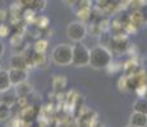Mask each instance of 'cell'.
<instances>
[{
    "mask_svg": "<svg viewBox=\"0 0 147 127\" xmlns=\"http://www.w3.org/2000/svg\"><path fill=\"white\" fill-rule=\"evenodd\" d=\"M9 117H10V107L1 103L0 104V121H5Z\"/></svg>",
    "mask_w": 147,
    "mask_h": 127,
    "instance_id": "d6986e66",
    "label": "cell"
},
{
    "mask_svg": "<svg viewBox=\"0 0 147 127\" xmlns=\"http://www.w3.org/2000/svg\"><path fill=\"white\" fill-rule=\"evenodd\" d=\"M96 1H97L98 7L102 8V9H106L111 5V0H96Z\"/></svg>",
    "mask_w": 147,
    "mask_h": 127,
    "instance_id": "4316f807",
    "label": "cell"
},
{
    "mask_svg": "<svg viewBox=\"0 0 147 127\" xmlns=\"http://www.w3.org/2000/svg\"><path fill=\"white\" fill-rule=\"evenodd\" d=\"M38 113H40V108L36 104H30V106L21 108L19 120L23 121V122H33L38 117Z\"/></svg>",
    "mask_w": 147,
    "mask_h": 127,
    "instance_id": "5b68a950",
    "label": "cell"
},
{
    "mask_svg": "<svg viewBox=\"0 0 147 127\" xmlns=\"http://www.w3.org/2000/svg\"><path fill=\"white\" fill-rule=\"evenodd\" d=\"M18 102V98L14 97V95H9V94H4L1 97V103L7 104L8 107H10L12 108L13 106H16V103Z\"/></svg>",
    "mask_w": 147,
    "mask_h": 127,
    "instance_id": "ac0fdd59",
    "label": "cell"
},
{
    "mask_svg": "<svg viewBox=\"0 0 147 127\" xmlns=\"http://www.w3.org/2000/svg\"><path fill=\"white\" fill-rule=\"evenodd\" d=\"M0 104H1V98H0Z\"/></svg>",
    "mask_w": 147,
    "mask_h": 127,
    "instance_id": "d590c367",
    "label": "cell"
},
{
    "mask_svg": "<svg viewBox=\"0 0 147 127\" xmlns=\"http://www.w3.org/2000/svg\"><path fill=\"white\" fill-rule=\"evenodd\" d=\"M119 88L120 89H128L127 88V76H123V78L119 80Z\"/></svg>",
    "mask_w": 147,
    "mask_h": 127,
    "instance_id": "83f0119b",
    "label": "cell"
},
{
    "mask_svg": "<svg viewBox=\"0 0 147 127\" xmlns=\"http://www.w3.org/2000/svg\"><path fill=\"white\" fill-rule=\"evenodd\" d=\"M131 125H134L138 127H146L147 126V114L133 111V113L131 114Z\"/></svg>",
    "mask_w": 147,
    "mask_h": 127,
    "instance_id": "9c48e42d",
    "label": "cell"
},
{
    "mask_svg": "<svg viewBox=\"0 0 147 127\" xmlns=\"http://www.w3.org/2000/svg\"><path fill=\"white\" fill-rule=\"evenodd\" d=\"M113 61L111 52L105 46H96L90 51V63L94 69H106Z\"/></svg>",
    "mask_w": 147,
    "mask_h": 127,
    "instance_id": "6da1fadb",
    "label": "cell"
},
{
    "mask_svg": "<svg viewBox=\"0 0 147 127\" xmlns=\"http://www.w3.org/2000/svg\"><path fill=\"white\" fill-rule=\"evenodd\" d=\"M33 50H35L36 52L44 53L45 51L47 50V41H45V39H38L35 43V46H33Z\"/></svg>",
    "mask_w": 147,
    "mask_h": 127,
    "instance_id": "ffe728a7",
    "label": "cell"
},
{
    "mask_svg": "<svg viewBox=\"0 0 147 127\" xmlns=\"http://www.w3.org/2000/svg\"><path fill=\"white\" fill-rule=\"evenodd\" d=\"M138 1H141V3L143 4V3H146V0H138Z\"/></svg>",
    "mask_w": 147,
    "mask_h": 127,
    "instance_id": "836d02e7",
    "label": "cell"
},
{
    "mask_svg": "<svg viewBox=\"0 0 147 127\" xmlns=\"http://www.w3.org/2000/svg\"><path fill=\"white\" fill-rule=\"evenodd\" d=\"M9 35V28L5 24H0V37H8Z\"/></svg>",
    "mask_w": 147,
    "mask_h": 127,
    "instance_id": "484cf974",
    "label": "cell"
},
{
    "mask_svg": "<svg viewBox=\"0 0 147 127\" xmlns=\"http://www.w3.org/2000/svg\"><path fill=\"white\" fill-rule=\"evenodd\" d=\"M146 65H147V57H146Z\"/></svg>",
    "mask_w": 147,
    "mask_h": 127,
    "instance_id": "8d00e7d4",
    "label": "cell"
},
{
    "mask_svg": "<svg viewBox=\"0 0 147 127\" xmlns=\"http://www.w3.org/2000/svg\"><path fill=\"white\" fill-rule=\"evenodd\" d=\"M22 55H23L24 60L27 61L28 66H35V64H33V56H35V50H33V47L32 49H26Z\"/></svg>",
    "mask_w": 147,
    "mask_h": 127,
    "instance_id": "e0dca14e",
    "label": "cell"
},
{
    "mask_svg": "<svg viewBox=\"0 0 147 127\" xmlns=\"http://www.w3.org/2000/svg\"><path fill=\"white\" fill-rule=\"evenodd\" d=\"M38 1L40 0H19V3H21V5L23 8H32V9L36 10V7H37Z\"/></svg>",
    "mask_w": 147,
    "mask_h": 127,
    "instance_id": "7402d4cb",
    "label": "cell"
},
{
    "mask_svg": "<svg viewBox=\"0 0 147 127\" xmlns=\"http://www.w3.org/2000/svg\"><path fill=\"white\" fill-rule=\"evenodd\" d=\"M10 66L14 67V69H22V70H27L28 67V64L27 61L24 60L23 55L22 53H17V55H14L10 57V61H9Z\"/></svg>",
    "mask_w": 147,
    "mask_h": 127,
    "instance_id": "ba28073f",
    "label": "cell"
},
{
    "mask_svg": "<svg viewBox=\"0 0 147 127\" xmlns=\"http://www.w3.org/2000/svg\"><path fill=\"white\" fill-rule=\"evenodd\" d=\"M53 86H54V92L60 93L67 86V78L63 75H56L53 80Z\"/></svg>",
    "mask_w": 147,
    "mask_h": 127,
    "instance_id": "7c38bea8",
    "label": "cell"
},
{
    "mask_svg": "<svg viewBox=\"0 0 147 127\" xmlns=\"http://www.w3.org/2000/svg\"><path fill=\"white\" fill-rule=\"evenodd\" d=\"M124 71H125V76H131L134 74H138L140 72V66L136 61H129V63L125 64L124 66Z\"/></svg>",
    "mask_w": 147,
    "mask_h": 127,
    "instance_id": "2e32d148",
    "label": "cell"
},
{
    "mask_svg": "<svg viewBox=\"0 0 147 127\" xmlns=\"http://www.w3.org/2000/svg\"><path fill=\"white\" fill-rule=\"evenodd\" d=\"M129 23L136 28H140V27H142L143 24H146L145 21H143V18H142V15L140 14L138 10H136V12H133L131 14V17H129Z\"/></svg>",
    "mask_w": 147,
    "mask_h": 127,
    "instance_id": "4fadbf2b",
    "label": "cell"
},
{
    "mask_svg": "<svg viewBox=\"0 0 147 127\" xmlns=\"http://www.w3.org/2000/svg\"><path fill=\"white\" fill-rule=\"evenodd\" d=\"M3 53H4V45H3V42L0 41V57L3 56Z\"/></svg>",
    "mask_w": 147,
    "mask_h": 127,
    "instance_id": "1f68e13d",
    "label": "cell"
},
{
    "mask_svg": "<svg viewBox=\"0 0 147 127\" xmlns=\"http://www.w3.org/2000/svg\"><path fill=\"white\" fill-rule=\"evenodd\" d=\"M97 127H105V126H104V125H101V126H97Z\"/></svg>",
    "mask_w": 147,
    "mask_h": 127,
    "instance_id": "e575fe53",
    "label": "cell"
},
{
    "mask_svg": "<svg viewBox=\"0 0 147 127\" xmlns=\"http://www.w3.org/2000/svg\"><path fill=\"white\" fill-rule=\"evenodd\" d=\"M92 0H78L77 3H76V5H77V9H76V12H91L92 10Z\"/></svg>",
    "mask_w": 147,
    "mask_h": 127,
    "instance_id": "9a60e30c",
    "label": "cell"
},
{
    "mask_svg": "<svg viewBox=\"0 0 147 127\" xmlns=\"http://www.w3.org/2000/svg\"><path fill=\"white\" fill-rule=\"evenodd\" d=\"M8 74H9V79H10V83H12V85H18V84L26 81L27 78H28L27 70L14 69V67H10V70L8 71Z\"/></svg>",
    "mask_w": 147,
    "mask_h": 127,
    "instance_id": "52a82bcc",
    "label": "cell"
},
{
    "mask_svg": "<svg viewBox=\"0 0 147 127\" xmlns=\"http://www.w3.org/2000/svg\"><path fill=\"white\" fill-rule=\"evenodd\" d=\"M138 12L140 14L142 15L143 21H145V23H147V3H143V4H141L140 9H138Z\"/></svg>",
    "mask_w": 147,
    "mask_h": 127,
    "instance_id": "cb8c5ba5",
    "label": "cell"
},
{
    "mask_svg": "<svg viewBox=\"0 0 147 127\" xmlns=\"http://www.w3.org/2000/svg\"><path fill=\"white\" fill-rule=\"evenodd\" d=\"M90 63V50L81 42H76L73 46L72 64L76 66H86Z\"/></svg>",
    "mask_w": 147,
    "mask_h": 127,
    "instance_id": "3957f363",
    "label": "cell"
},
{
    "mask_svg": "<svg viewBox=\"0 0 147 127\" xmlns=\"http://www.w3.org/2000/svg\"><path fill=\"white\" fill-rule=\"evenodd\" d=\"M125 127H138V126H134V125H131V123H129V125L125 126Z\"/></svg>",
    "mask_w": 147,
    "mask_h": 127,
    "instance_id": "d6a6232c",
    "label": "cell"
},
{
    "mask_svg": "<svg viewBox=\"0 0 147 127\" xmlns=\"http://www.w3.org/2000/svg\"><path fill=\"white\" fill-rule=\"evenodd\" d=\"M67 35L72 41L81 42L84 39V37H86L87 28H86V25H84L83 22H78V21L72 22V23L68 24Z\"/></svg>",
    "mask_w": 147,
    "mask_h": 127,
    "instance_id": "277c9868",
    "label": "cell"
},
{
    "mask_svg": "<svg viewBox=\"0 0 147 127\" xmlns=\"http://www.w3.org/2000/svg\"><path fill=\"white\" fill-rule=\"evenodd\" d=\"M47 24H49V19H47L46 17H40V18L37 19L38 28H45V27H47Z\"/></svg>",
    "mask_w": 147,
    "mask_h": 127,
    "instance_id": "d4e9b609",
    "label": "cell"
},
{
    "mask_svg": "<svg viewBox=\"0 0 147 127\" xmlns=\"http://www.w3.org/2000/svg\"><path fill=\"white\" fill-rule=\"evenodd\" d=\"M65 1H67V4H68V5H70V7H74L76 3H77L78 0H65Z\"/></svg>",
    "mask_w": 147,
    "mask_h": 127,
    "instance_id": "4dcf8cb0",
    "label": "cell"
},
{
    "mask_svg": "<svg viewBox=\"0 0 147 127\" xmlns=\"http://www.w3.org/2000/svg\"><path fill=\"white\" fill-rule=\"evenodd\" d=\"M133 111L147 114V99L146 98H138V99L134 102L133 103Z\"/></svg>",
    "mask_w": 147,
    "mask_h": 127,
    "instance_id": "5bb4252c",
    "label": "cell"
},
{
    "mask_svg": "<svg viewBox=\"0 0 147 127\" xmlns=\"http://www.w3.org/2000/svg\"><path fill=\"white\" fill-rule=\"evenodd\" d=\"M113 49L117 52H127L129 50V39L125 35H120V36H113L111 41Z\"/></svg>",
    "mask_w": 147,
    "mask_h": 127,
    "instance_id": "8992f818",
    "label": "cell"
},
{
    "mask_svg": "<svg viewBox=\"0 0 147 127\" xmlns=\"http://www.w3.org/2000/svg\"><path fill=\"white\" fill-rule=\"evenodd\" d=\"M10 86H12V83H10L8 71L7 70H0V92L1 93L8 92Z\"/></svg>",
    "mask_w": 147,
    "mask_h": 127,
    "instance_id": "8fae6325",
    "label": "cell"
},
{
    "mask_svg": "<svg viewBox=\"0 0 147 127\" xmlns=\"http://www.w3.org/2000/svg\"><path fill=\"white\" fill-rule=\"evenodd\" d=\"M33 64L35 66H42L45 64V55L41 52H36L35 51V56H33Z\"/></svg>",
    "mask_w": 147,
    "mask_h": 127,
    "instance_id": "44dd1931",
    "label": "cell"
},
{
    "mask_svg": "<svg viewBox=\"0 0 147 127\" xmlns=\"http://www.w3.org/2000/svg\"><path fill=\"white\" fill-rule=\"evenodd\" d=\"M21 127H37V125H36L35 121H33V122H23V121H22Z\"/></svg>",
    "mask_w": 147,
    "mask_h": 127,
    "instance_id": "f1b7e54d",
    "label": "cell"
},
{
    "mask_svg": "<svg viewBox=\"0 0 147 127\" xmlns=\"http://www.w3.org/2000/svg\"><path fill=\"white\" fill-rule=\"evenodd\" d=\"M21 122L22 121L19 120V118L14 117V118H8V122H7V127H21Z\"/></svg>",
    "mask_w": 147,
    "mask_h": 127,
    "instance_id": "603a6c76",
    "label": "cell"
},
{
    "mask_svg": "<svg viewBox=\"0 0 147 127\" xmlns=\"http://www.w3.org/2000/svg\"><path fill=\"white\" fill-rule=\"evenodd\" d=\"M73 57V46L68 43H60L56 45L55 49L51 52V59L56 65L60 66H67L72 64Z\"/></svg>",
    "mask_w": 147,
    "mask_h": 127,
    "instance_id": "7a4b0ae2",
    "label": "cell"
},
{
    "mask_svg": "<svg viewBox=\"0 0 147 127\" xmlns=\"http://www.w3.org/2000/svg\"><path fill=\"white\" fill-rule=\"evenodd\" d=\"M16 93H17V98H18V99L28 97V95L32 93L31 84H28V83H26V81H23V83L16 85Z\"/></svg>",
    "mask_w": 147,
    "mask_h": 127,
    "instance_id": "30bf717a",
    "label": "cell"
},
{
    "mask_svg": "<svg viewBox=\"0 0 147 127\" xmlns=\"http://www.w3.org/2000/svg\"><path fill=\"white\" fill-rule=\"evenodd\" d=\"M7 12L5 10H0V21H5V19H8V15H7Z\"/></svg>",
    "mask_w": 147,
    "mask_h": 127,
    "instance_id": "f546056e",
    "label": "cell"
}]
</instances>
